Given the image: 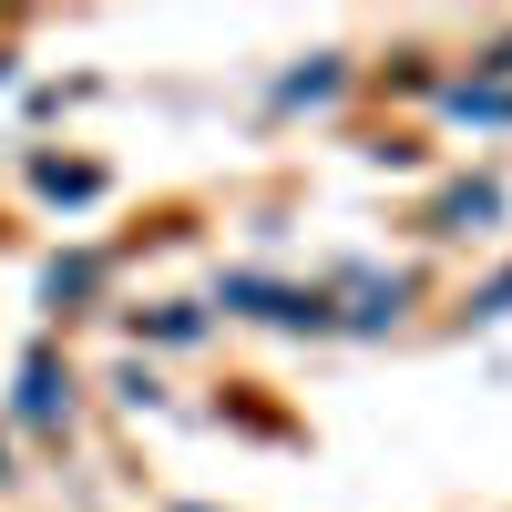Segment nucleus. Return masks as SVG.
I'll return each mask as SVG.
<instances>
[{
    "label": "nucleus",
    "mask_w": 512,
    "mask_h": 512,
    "mask_svg": "<svg viewBox=\"0 0 512 512\" xmlns=\"http://www.w3.org/2000/svg\"><path fill=\"white\" fill-rule=\"evenodd\" d=\"M226 308L267 318V328H328V297H308V287H267V277H226Z\"/></svg>",
    "instance_id": "nucleus-1"
},
{
    "label": "nucleus",
    "mask_w": 512,
    "mask_h": 512,
    "mask_svg": "<svg viewBox=\"0 0 512 512\" xmlns=\"http://www.w3.org/2000/svg\"><path fill=\"white\" fill-rule=\"evenodd\" d=\"M502 216V185H451L441 195V236H472V226H492Z\"/></svg>",
    "instance_id": "nucleus-2"
},
{
    "label": "nucleus",
    "mask_w": 512,
    "mask_h": 512,
    "mask_svg": "<svg viewBox=\"0 0 512 512\" xmlns=\"http://www.w3.org/2000/svg\"><path fill=\"white\" fill-rule=\"evenodd\" d=\"M52 400H62V379H52V359H31V369H21V420H52Z\"/></svg>",
    "instance_id": "nucleus-3"
},
{
    "label": "nucleus",
    "mask_w": 512,
    "mask_h": 512,
    "mask_svg": "<svg viewBox=\"0 0 512 512\" xmlns=\"http://www.w3.org/2000/svg\"><path fill=\"white\" fill-rule=\"evenodd\" d=\"M31 175H41V195H93V185H103V175H93V164H52V154H41V164H31Z\"/></svg>",
    "instance_id": "nucleus-4"
},
{
    "label": "nucleus",
    "mask_w": 512,
    "mask_h": 512,
    "mask_svg": "<svg viewBox=\"0 0 512 512\" xmlns=\"http://www.w3.org/2000/svg\"><path fill=\"white\" fill-rule=\"evenodd\" d=\"M318 93H338V62H308V72L277 82V103H318Z\"/></svg>",
    "instance_id": "nucleus-5"
},
{
    "label": "nucleus",
    "mask_w": 512,
    "mask_h": 512,
    "mask_svg": "<svg viewBox=\"0 0 512 512\" xmlns=\"http://www.w3.org/2000/svg\"><path fill=\"white\" fill-rule=\"evenodd\" d=\"M103 267H93V256H62V267H52V297H82V287H93Z\"/></svg>",
    "instance_id": "nucleus-6"
},
{
    "label": "nucleus",
    "mask_w": 512,
    "mask_h": 512,
    "mask_svg": "<svg viewBox=\"0 0 512 512\" xmlns=\"http://www.w3.org/2000/svg\"><path fill=\"white\" fill-rule=\"evenodd\" d=\"M134 328H154V338H195L205 318H195V308H154V318H134Z\"/></svg>",
    "instance_id": "nucleus-7"
}]
</instances>
